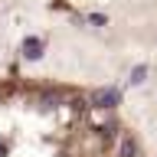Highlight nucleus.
I'll return each mask as SVG.
<instances>
[{
  "label": "nucleus",
  "instance_id": "nucleus-1",
  "mask_svg": "<svg viewBox=\"0 0 157 157\" xmlns=\"http://www.w3.org/2000/svg\"><path fill=\"white\" fill-rule=\"evenodd\" d=\"M118 101H121L118 88H95V92H92V105L95 108H115Z\"/></svg>",
  "mask_w": 157,
  "mask_h": 157
},
{
  "label": "nucleus",
  "instance_id": "nucleus-2",
  "mask_svg": "<svg viewBox=\"0 0 157 157\" xmlns=\"http://www.w3.org/2000/svg\"><path fill=\"white\" fill-rule=\"evenodd\" d=\"M43 49H46L43 39H39V36H29L26 43H23V56H26V59H39V56H43Z\"/></svg>",
  "mask_w": 157,
  "mask_h": 157
},
{
  "label": "nucleus",
  "instance_id": "nucleus-3",
  "mask_svg": "<svg viewBox=\"0 0 157 157\" xmlns=\"http://www.w3.org/2000/svg\"><path fill=\"white\" fill-rule=\"evenodd\" d=\"M134 151H137L134 137H131V134H124V141H121V157H134Z\"/></svg>",
  "mask_w": 157,
  "mask_h": 157
},
{
  "label": "nucleus",
  "instance_id": "nucleus-4",
  "mask_svg": "<svg viewBox=\"0 0 157 157\" xmlns=\"http://www.w3.org/2000/svg\"><path fill=\"white\" fill-rule=\"evenodd\" d=\"M144 78H147V66H137L134 72H131V85H141Z\"/></svg>",
  "mask_w": 157,
  "mask_h": 157
}]
</instances>
